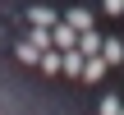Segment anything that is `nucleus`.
<instances>
[{"mask_svg":"<svg viewBox=\"0 0 124 115\" xmlns=\"http://www.w3.org/2000/svg\"><path fill=\"white\" fill-rule=\"evenodd\" d=\"M64 23H69L74 32H87V28H92V9H83V5H78V9H69V14H64Z\"/></svg>","mask_w":124,"mask_h":115,"instance_id":"6","label":"nucleus"},{"mask_svg":"<svg viewBox=\"0 0 124 115\" xmlns=\"http://www.w3.org/2000/svg\"><path fill=\"white\" fill-rule=\"evenodd\" d=\"M106 65H120L124 60V41H115V37H101V51H97Z\"/></svg>","mask_w":124,"mask_h":115,"instance_id":"5","label":"nucleus"},{"mask_svg":"<svg viewBox=\"0 0 124 115\" xmlns=\"http://www.w3.org/2000/svg\"><path fill=\"white\" fill-rule=\"evenodd\" d=\"M46 74H60V51H41V60H37Z\"/></svg>","mask_w":124,"mask_h":115,"instance_id":"9","label":"nucleus"},{"mask_svg":"<svg viewBox=\"0 0 124 115\" xmlns=\"http://www.w3.org/2000/svg\"><path fill=\"white\" fill-rule=\"evenodd\" d=\"M18 60H23V65H37V60H41V51H37L32 41H18Z\"/></svg>","mask_w":124,"mask_h":115,"instance_id":"8","label":"nucleus"},{"mask_svg":"<svg viewBox=\"0 0 124 115\" xmlns=\"http://www.w3.org/2000/svg\"><path fill=\"white\" fill-rule=\"evenodd\" d=\"M51 46H55V51H74V46H78V32H74V28L60 18V23L51 28Z\"/></svg>","mask_w":124,"mask_h":115,"instance_id":"1","label":"nucleus"},{"mask_svg":"<svg viewBox=\"0 0 124 115\" xmlns=\"http://www.w3.org/2000/svg\"><path fill=\"white\" fill-rule=\"evenodd\" d=\"M97 115H120V97H101V106H97Z\"/></svg>","mask_w":124,"mask_h":115,"instance_id":"10","label":"nucleus"},{"mask_svg":"<svg viewBox=\"0 0 124 115\" xmlns=\"http://www.w3.org/2000/svg\"><path fill=\"white\" fill-rule=\"evenodd\" d=\"M28 41H32L37 51H55V46H51V28H32V32H28Z\"/></svg>","mask_w":124,"mask_h":115,"instance_id":"7","label":"nucleus"},{"mask_svg":"<svg viewBox=\"0 0 124 115\" xmlns=\"http://www.w3.org/2000/svg\"><path fill=\"white\" fill-rule=\"evenodd\" d=\"M101 9L106 14H124V0H101Z\"/></svg>","mask_w":124,"mask_h":115,"instance_id":"11","label":"nucleus"},{"mask_svg":"<svg viewBox=\"0 0 124 115\" xmlns=\"http://www.w3.org/2000/svg\"><path fill=\"white\" fill-rule=\"evenodd\" d=\"M106 69H110V65H106L101 55H87V60H83V74H78V78H87V83H97V78H106Z\"/></svg>","mask_w":124,"mask_h":115,"instance_id":"4","label":"nucleus"},{"mask_svg":"<svg viewBox=\"0 0 124 115\" xmlns=\"http://www.w3.org/2000/svg\"><path fill=\"white\" fill-rule=\"evenodd\" d=\"M28 23H32V28H55L60 18H55V9H46V5H32V9H28Z\"/></svg>","mask_w":124,"mask_h":115,"instance_id":"3","label":"nucleus"},{"mask_svg":"<svg viewBox=\"0 0 124 115\" xmlns=\"http://www.w3.org/2000/svg\"><path fill=\"white\" fill-rule=\"evenodd\" d=\"M74 51H78L83 60H87V55H97V51H101V32H97V28H87V32H78V46H74Z\"/></svg>","mask_w":124,"mask_h":115,"instance_id":"2","label":"nucleus"},{"mask_svg":"<svg viewBox=\"0 0 124 115\" xmlns=\"http://www.w3.org/2000/svg\"><path fill=\"white\" fill-rule=\"evenodd\" d=\"M120 115H124V106H120Z\"/></svg>","mask_w":124,"mask_h":115,"instance_id":"12","label":"nucleus"}]
</instances>
